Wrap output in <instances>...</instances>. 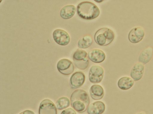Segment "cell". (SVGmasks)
Here are the masks:
<instances>
[{"label":"cell","mask_w":153,"mask_h":114,"mask_svg":"<svg viewBox=\"0 0 153 114\" xmlns=\"http://www.w3.org/2000/svg\"><path fill=\"white\" fill-rule=\"evenodd\" d=\"M71 104L72 108L78 113H83L89 105L90 100L88 94L82 89H76L71 96Z\"/></svg>","instance_id":"6da1fadb"},{"label":"cell","mask_w":153,"mask_h":114,"mask_svg":"<svg viewBox=\"0 0 153 114\" xmlns=\"http://www.w3.org/2000/svg\"><path fill=\"white\" fill-rule=\"evenodd\" d=\"M76 12L79 17L88 20L97 18L100 13L99 8L93 3L89 1L79 3L76 7Z\"/></svg>","instance_id":"7a4b0ae2"},{"label":"cell","mask_w":153,"mask_h":114,"mask_svg":"<svg viewBox=\"0 0 153 114\" xmlns=\"http://www.w3.org/2000/svg\"><path fill=\"white\" fill-rule=\"evenodd\" d=\"M114 32L110 28H100L94 35V40L98 45L106 46L109 45L114 40Z\"/></svg>","instance_id":"3957f363"},{"label":"cell","mask_w":153,"mask_h":114,"mask_svg":"<svg viewBox=\"0 0 153 114\" xmlns=\"http://www.w3.org/2000/svg\"><path fill=\"white\" fill-rule=\"evenodd\" d=\"M73 60L75 66L80 70H85L89 65L88 53L84 50H76L73 54Z\"/></svg>","instance_id":"277c9868"},{"label":"cell","mask_w":153,"mask_h":114,"mask_svg":"<svg viewBox=\"0 0 153 114\" xmlns=\"http://www.w3.org/2000/svg\"><path fill=\"white\" fill-rule=\"evenodd\" d=\"M104 75V70L103 67L98 65H94L91 66L89 72V80L91 83H100L103 80Z\"/></svg>","instance_id":"5b68a950"},{"label":"cell","mask_w":153,"mask_h":114,"mask_svg":"<svg viewBox=\"0 0 153 114\" xmlns=\"http://www.w3.org/2000/svg\"><path fill=\"white\" fill-rule=\"evenodd\" d=\"M57 70L61 74L65 75H69L74 72L75 68L71 61L64 58L60 59L57 64Z\"/></svg>","instance_id":"8992f818"},{"label":"cell","mask_w":153,"mask_h":114,"mask_svg":"<svg viewBox=\"0 0 153 114\" xmlns=\"http://www.w3.org/2000/svg\"><path fill=\"white\" fill-rule=\"evenodd\" d=\"M53 39L56 43L61 46H66L71 41L70 36L66 31L61 29L54 30L53 34Z\"/></svg>","instance_id":"52a82bcc"},{"label":"cell","mask_w":153,"mask_h":114,"mask_svg":"<svg viewBox=\"0 0 153 114\" xmlns=\"http://www.w3.org/2000/svg\"><path fill=\"white\" fill-rule=\"evenodd\" d=\"M145 35L144 28L141 26H136L132 28L128 34V39L132 43L140 42L143 40Z\"/></svg>","instance_id":"ba28073f"},{"label":"cell","mask_w":153,"mask_h":114,"mask_svg":"<svg viewBox=\"0 0 153 114\" xmlns=\"http://www.w3.org/2000/svg\"><path fill=\"white\" fill-rule=\"evenodd\" d=\"M39 114H57L56 107L51 100L46 99L40 103Z\"/></svg>","instance_id":"9c48e42d"},{"label":"cell","mask_w":153,"mask_h":114,"mask_svg":"<svg viewBox=\"0 0 153 114\" xmlns=\"http://www.w3.org/2000/svg\"><path fill=\"white\" fill-rule=\"evenodd\" d=\"M85 80V76L82 72L74 73L70 79V85L72 89H78L84 85Z\"/></svg>","instance_id":"30bf717a"},{"label":"cell","mask_w":153,"mask_h":114,"mask_svg":"<svg viewBox=\"0 0 153 114\" xmlns=\"http://www.w3.org/2000/svg\"><path fill=\"white\" fill-rule=\"evenodd\" d=\"M89 59L95 63H101L106 59V54L103 50L99 49H94L88 54Z\"/></svg>","instance_id":"8fae6325"},{"label":"cell","mask_w":153,"mask_h":114,"mask_svg":"<svg viewBox=\"0 0 153 114\" xmlns=\"http://www.w3.org/2000/svg\"><path fill=\"white\" fill-rule=\"evenodd\" d=\"M145 71V66L143 64L138 62L132 67L130 73L131 78L135 81L140 80L143 78Z\"/></svg>","instance_id":"7c38bea8"},{"label":"cell","mask_w":153,"mask_h":114,"mask_svg":"<svg viewBox=\"0 0 153 114\" xmlns=\"http://www.w3.org/2000/svg\"><path fill=\"white\" fill-rule=\"evenodd\" d=\"M106 109L105 104L103 102L98 101L91 103L87 109L88 114H102Z\"/></svg>","instance_id":"4fadbf2b"},{"label":"cell","mask_w":153,"mask_h":114,"mask_svg":"<svg viewBox=\"0 0 153 114\" xmlns=\"http://www.w3.org/2000/svg\"><path fill=\"white\" fill-rule=\"evenodd\" d=\"M153 55V48L149 47L145 48L139 54L138 61L140 63L146 64L151 61Z\"/></svg>","instance_id":"5bb4252c"},{"label":"cell","mask_w":153,"mask_h":114,"mask_svg":"<svg viewBox=\"0 0 153 114\" xmlns=\"http://www.w3.org/2000/svg\"><path fill=\"white\" fill-rule=\"evenodd\" d=\"M90 93L91 98L94 100H99L103 98L105 94L103 87L100 85H94L91 87Z\"/></svg>","instance_id":"9a60e30c"},{"label":"cell","mask_w":153,"mask_h":114,"mask_svg":"<svg viewBox=\"0 0 153 114\" xmlns=\"http://www.w3.org/2000/svg\"><path fill=\"white\" fill-rule=\"evenodd\" d=\"M76 11V7L72 5H65L61 10L60 15L62 19L65 20L72 18L74 15Z\"/></svg>","instance_id":"2e32d148"},{"label":"cell","mask_w":153,"mask_h":114,"mask_svg":"<svg viewBox=\"0 0 153 114\" xmlns=\"http://www.w3.org/2000/svg\"><path fill=\"white\" fill-rule=\"evenodd\" d=\"M134 81L129 77H123L120 78L118 82L117 86L120 89L122 90H128L133 87Z\"/></svg>","instance_id":"e0dca14e"},{"label":"cell","mask_w":153,"mask_h":114,"mask_svg":"<svg viewBox=\"0 0 153 114\" xmlns=\"http://www.w3.org/2000/svg\"><path fill=\"white\" fill-rule=\"evenodd\" d=\"M93 43V38L91 35H86L82 37L78 42V47L81 49H87L91 47Z\"/></svg>","instance_id":"ac0fdd59"},{"label":"cell","mask_w":153,"mask_h":114,"mask_svg":"<svg viewBox=\"0 0 153 114\" xmlns=\"http://www.w3.org/2000/svg\"><path fill=\"white\" fill-rule=\"evenodd\" d=\"M70 101L68 98L63 97L60 98L56 102V105L57 109L61 110L65 109L69 107Z\"/></svg>","instance_id":"d6986e66"},{"label":"cell","mask_w":153,"mask_h":114,"mask_svg":"<svg viewBox=\"0 0 153 114\" xmlns=\"http://www.w3.org/2000/svg\"><path fill=\"white\" fill-rule=\"evenodd\" d=\"M61 114H76V111L72 108H68L64 110L61 112Z\"/></svg>","instance_id":"ffe728a7"},{"label":"cell","mask_w":153,"mask_h":114,"mask_svg":"<svg viewBox=\"0 0 153 114\" xmlns=\"http://www.w3.org/2000/svg\"><path fill=\"white\" fill-rule=\"evenodd\" d=\"M19 114H35L34 112L30 110H26L24 111V112H22L21 113Z\"/></svg>","instance_id":"44dd1931"},{"label":"cell","mask_w":153,"mask_h":114,"mask_svg":"<svg viewBox=\"0 0 153 114\" xmlns=\"http://www.w3.org/2000/svg\"><path fill=\"white\" fill-rule=\"evenodd\" d=\"M136 114H147V113L144 111H141V112H139Z\"/></svg>","instance_id":"7402d4cb"},{"label":"cell","mask_w":153,"mask_h":114,"mask_svg":"<svg viewBox=\"0 0 153 114\" xmlns=\"http://www.w3.org/2000/svg\"><path fill=\"white\" fill-rule=\"evenodd\" d=\"M95 2H102L103 1H95Z\"/></svg>","instance_id":"603a6c76"}]
</instances>
